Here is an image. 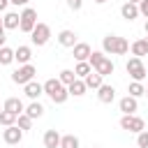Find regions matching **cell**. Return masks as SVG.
I'll return each mask as SVG.
<instances>
[{
  "mask_svg": "<svg viewBox=\"0 0 148 148\" xmlns=\"http://www.w3.org/2000/svg\"><path fill=\"white\" fill-rule=\"evenodd\" d=\"M42 88H44V92L51 97L53 104H65L67 97H69V90H67V86L60 83V79H49V81L42 83Z\"/></svg>",
  "mask_w": 148,
  "mask_h": 148,
  "instance_id": "cell-1",
  "label": "cell"
},
{
  "mask_svg": "<svg viewBox=\"0 0 148 148\" xmlns=\"http://www.w3.org/2000/svg\"><path fill=\"white\" fill-rule=\"evenodd\" d=\"M102 51L111 53V56H125L130 51V42L125 37H118V35H106L102 39Z\"/></svg>",
  "mask_w": 148,
  "mask_h": 148,
  "instance_id": "cell-2",
  "label": "cell"
},
{
  "mask_svg": "<svg viewBox=\"0 0 148 148\" xmlns=\"http://www.w3.org/2000/svg\"><path fill=\"white\" fill-rule=\"evenodd\" d=\"M88 62H90V67H92L97 74H102V76L113 74V62L106 58V53H104V51H92V53H90V58H88Z\"/></svg>",
  "mask_w": 148,
  "mask_h": 148,
  "instance_id": "cell-3",
  "label": "cell"
},
{
  "mask_svg": "<svg viewBox=\"0 0 148 148\" xmlns=\"http://www.w3.org/2000/svg\"><path fill=\"white\" fill-rule=\"evenodd\" d=\"M18 16H21V21H18V30L30 35V32H32V28L37 25V12H35L32 7H25Z\"/></svg>",
  "mask_w": 148,
  "mask_h": 148,
  "instance_id": "cell-4",
  "label": "cell"
},
{
  "mask_svg": "<svg viewBox=\"0 0 148 148\" xmlns=\"http://www.w3.org/2000/svg\"><path fill=\"white\" fill-rule=\"evenodd\" d=\"M125 69H127V74L132 76V81H143V79H146V65H143L141 58H136V56L127 60Z\"/></svg>",
  "mask_w": 148,
  "mask_h": 148,
  "instance_id": "cell-5",
  "label": "cell"
},
{
  "mask_svg": "<svg viewBox=\"0 0 148 148\" xmlns=\"http://www.w3.org/2000/svg\"><path fill=\"white\" fill-rule=\"evenodd\" d=\"M35 74H37L35 65H30V62H28V65H21V67L12 74V81H14V83H18V86H25L28 81H32V79H35Z\"/></svg>",
  "mask_w": 148,
  "mask_h": 148,
  "instance_id": "cell-6",
  "label": "cell"
},
{
  "mask_svg": "<svg viewBox=\"0 0 148 148\" xmlns=\"http://www.w3.org/2000/svg\"><path fill=\"white\" fill-rule=\"evenodd\" d=\"M30 39H32L35 46H44V44L51 39V28H49L46 23H37V25L32 28V32H30Z\"/></svg>",
  "mask_w": 148,
  "mask_h": 148,
  "instance_id": "cell-7",
  "label": "cell"
},
{
  "mask_svg": "<svg viewBox=\"0 0 148 148\" xmlns=\"http://www.w3.org/2000/svg\"><path fill=\"white\" fill-rule=\"evenodd\" d=\"M120 127L127 130V132H134V134H139L141 130H146L143 120H141L139 116H134V113H123V118H120Z\"/></svg>",
  "mask_w": 148,
  "mask_h": 148,
  "instance_id": "cell-8",
  "label": "cell"
},
{
  "mask_svg": "<svg viewBox=\"0 0 148 148\" xmlns=\"http://www.w3.org/2000/svg\"><path fill=\"white\" fill-rule=\"evenodd\" d=\"M2 139H5V143L16 146V143H21V139H23V130H21L18 125H9V127L2 132Z\"/></svg>",
  "mask_w": 148,
  "mask_h": 148,
  "instance_id": "cell-9",
  "label": "cell"
},
{
  "mask_svg": "<svg viewBox=\"0 0 148 148\" xmlns=\"http://www.w3.org/2000/svg\"><path fill=\"white\" fill-rule=\"evenodd\" d=\"M97 97H99V102H102V104H111V102L116 99V88H113V86L102 83V86L97 88Z\"/></svg>",
  "mask_w": 148,
  "mask_h": 148,
  "instance_id": "cell-10",
  "label": "cell"
},
{
  "mask_svg": "<svg viewBox=\"0 0 148 148\" xmlns=\"http://www.w3.org/2000/svg\"><path fill=\"white\" fill-rule=\"evenodd\" d=\"M72 53H74V58H76V62H81V60H88L90 58V46L86 44V42H76L74 46H72Z\"/></svg>",
  "mask_w": 148,
  "mask_h": 148,
  "instance_id": "cell-11",
  "label": "cell"
},
{
  "mask_svg": "<svg viewBox=\"0 0 148 148\" xmlns=\"http://www.w3.org/2000/svg\"><path fill=\"white\" fill-rule=\"evenodd\" d=\"M58 44L72 49V46L76 44V32H74V30H60V32H58Z\"/></svg>",
  "mask_w": 148,
  "mask_h": 148,
  "instance_id": "cell-12",
  "label": "cell"
},
{
  "mask_svg": "<svg viewBox=\"0 0 148 148\" xmlns=\"http://www.w3.org/2000/svg\"><path fill=\"white\" fill-rule=\"evenodd\" d=\"M30 58H32V49H30V46H18V49H14V60H16L18 65H28Z\"/></svg>",
  "mask_w": 148,
  "mask_h": 148,
  "instance_id": "cell-13",
  "label": "cell"
},
{
  "mask_svg": "<svg viewBox=\"0 0 148 148\" xmlns=\"http://www.w3.org/2000/svg\"><path fill=\"white\" fill-rule=\"evenodd\" d=\"M2 109H5V111H12V113H16V116L25 111V106H23V102H21L18 97H7L5 104H2Z\"/></svg>",
  "mask_w": 148,
  "mask_h": 148,
  "instance_id": "cell-14",
  "label": "cell"
},
{
  "mask_svg": "<svg viewBox=\"0 0 148 148\" xmlns=\"http://www.w3.org/2000/svg\"><path fill=\"white\" fill-rule=\"evenodd\" d=\"M120 16H123L125 21H134V18L139 16V5H134V2H125V5L120 7Z\"/></svg>",
  "mask_w": 148,
  "mask_h": 148,
  "instance_id": "cell-15",
  "label": "cell"
},
{
  "mask_svg": "<svg viewBox=\"0 0 148 148\" xmlns=\"http://www.w3.org/2000/svg\"><path fill=\"white\" fill-rule=\"evenodd\" d=\"M23 92H25V97L37 99V97L44 92V88H42V83H37V81H28V83L23 86Z\"/></svg>",
  "mask_w": 148,
  "mask_h": 148,
  "instance_id": "cell-16",
  "label": "cell"
},
{
  "mask_svg": "<svg viewBox=\"0 0 148 148\" xmlns=\"http://www.w3.org/2000/svg\"><path fill=\"white\" fill-rule=\"evenodd\" d=\"M118 106H120V111H123V113H134V111L139 109V102H136V97L127 95V97H123V99L118 102Z\"/></svg>",
  "mask_w": 148,
  "mask_h": 148,
  "instance_id": "cell-17",
  "label": "cell"
},
{
  "mask_svg": "<svg viewBox=\"0 0 148 148\" xmlns=\"http://www.w3.org/2000/svg\"><path fill=\"white\" fill-rule=\"evenodd\" d=\"M18 21H21V16H18L16 12H7V14L2 16V28H5V30H16V28H18Z\"/></svg>",
  "mask_w": 148,
  "mask_h": 148,
  "instance_id": "cell-18",
  "label": "cell"
},
{
  "mask_svg": "<svg viewBox=\"0 0 148 148\" xmlns=\"http://www.w3.org/2000/svg\"><path fill=\"white\" fill-rule=\"evenodd\" d=\"M83 83H86V88L97 90V88L104 83V76H102V74H97V72H90L88 76H83Z\"/></svg>",
  "mask_w": 148,
  "mask_h": 148,
  "instance_id": "cell-19",
  "label": "cell"
},
{
  "mask_svg": "<svg viewBox=\"0 0 148 148\" xmlns=\"http://www.w3.org/2000/svg\"><path fill=\"white\" fill-rule=\"evenodd\" d=\"M44 146L46 148H60V134L56 130H46L44 132Z\"/></svg>",
  "mask_w": 148,
  "mask_h": 148,
  "instance_id": "cell-20",
  "label": "cell"
},
{
  "mask_svg": "<svg viewBox=\"0 0 148 148\" xmlns=\"http://www.w3.org/2000/svg\"><path fill=\"white\" fill-rule=\"evenodd\" d=\"M67 90H69V95H74V97H81V95H86V83H83V79H74L69 86H67Z\"/></svg>",
  "mask_w": 148,
  "mask_h": 148,
  "instance_id": "cell-21",
  "label": "cell"
},
{
  "mask_svg": "<svg viewBox=\"0 0 148 148\" xmlns=\"http://www.w3.org/2000/svg\"><path fill=\"white\" fill-rule=\"evenodd\" d=\"M23 113H28V116L35 120V118H42V113H44V106H42L37 99H32V102L25 106V111H23Z\"/></svg>",
  "mask_w": 148,
  "mask_h": 148,
  "instance_id": "cell-22",
  "label": "cell"
},
{
  "mask_svg": "<svg viewBox=\"0 0 148 148\" xmlns=\"http://www.w3.org/2000/svg\"><path fill=\"white\" fill-rule=\"evenodd\" d=\"M90 72H92V67H90V62H88V60H81V62H76V67H74L76 79H83V76H88Z\"/></svg>",
  "mask_w": 148,
  "mask_h": 148,
  "instance_id": "cell-23",
  "label": "cell"
},
{
  "mask_svg": "<svg viewBox=\"0 0 148 148\" xmlns=\"http://www.w3.org/2000/svg\"><path fill=\"white\" fill-rule=\"evenodd\" d=\"M132 56H136V58H143V56H148V49H146V44H143V39H136V42H132Z\"/></svg>",
  "mask_w": 148,
  "mask_h": 148,
  "instance_id": "cell-24",
  "label": "cell"
},
{
  "mask_svg": "<svg viewBox=\"0 0 148 148\" xmlns=\"http://www.w3.org/2000/svg\"><path fill=\"white\" fill-rule=\"evenodd\" d=\"M14 62V49L0 46V65H12Z\"/></svg>",
  "mask_w": 148,
  "mask_h": 148,
  "instance_id": "cell-25",
  "label": "cell"
},
{
  "mask_svg": "<svg viewBox=\"0 0 148 148\" xmlns=\"http://www.w3.org/2000/svg\"><path fill=\"white\" fill-rule=\"evenodd\" d=\"M127 92H130L132 97H136V99H139L141 95H146V88H143V83H141V81H132V83H130V88H127Z\"/></svg>",
  "mask_w": 148,
  "mask_h": 148,
  "instance_id": "cell-26",
  "label": "cell"
},
{
  "mask_svg": "<svg viewBox=\"0 0 148 148\" xmlns=\"http://www.w3.org/2000/svg\"><path fill=\"white\" fill-rule=\"evenodd\" d=\"M60 148H79V136H74V134L60 136Z\"/></svg>",
  "mask_w": 148,
  "mask_h": 148,
  "instance_id": "cell-27",
  "label": "cell"
},
{
  "mask_svg": "<svg viewBox=\"0 0 148 148\" xmlns=\"http://www.w3.org/2000/svg\"><path fill=\"white\" fill-rule=\"evenodd\" d=\"M0 125H5V127H9V125H16V113H12V111H0Z\"/></svg>",
  "mask_w": 148,
  "mask_h": 148,
  "instance_id": "cell-28",
  "label": "cell"
},
{
  "mask_svg": "<svg viewBox=\"0 0 148 148\" xmlns=\"http://www.w3.org/2000/svg\"><path fill=\"white\" fill-rule=\"evenodd\" d=\"M16 125L25 132V130H30V127H32V118H30L28 113H18V116H16Z\"/></svg>",
  "mask_w": 148,
  "mask_h": 148,
  "instance_id": "cell-29",
  "label": "cell"
},
{
  "mask_svg": "<svg viewBox=\"0 0 148 148\" xmlns=\"http://www.w3.org/2000/svg\"><path fill=\"white\" fill-rule=\"evenodd\" d=\"M58 79H60V83H62V86H69V83L76 79V74H74V69H62V72L58 74Z\"/></svg>",
  "mask_w": 148,
  "mask_h": 148,
  "instance_id": "cell-30",
  "label": "cell"
},
{
  "mask_svg": "<svg viewBox=\"0 0 148 148\" xmlns=\"http://www.w3.org/2000/svg\"><path fill=\"white\" fill-rule=\"evenodd\" d=\"M136 146H139V148H148V132H146V130H141V132L136 134Z\"/></svg>",
  "mask_w": 148,
  "mask_h": 148,
  "instance_id": "cell-31",
  "label": "cell"
},
{
  "mask_svg": "<svg viewBox=\"0 0 148 148\" xmlns=\"http://www.w3.org/2000/svg\"><path fill=\"white\" fill-rule=\"evenodd\" d=\"M67 7H69L72 12H79V9L83 7V0H67Z\"/></svg>",
  "mask_w": 148,
  "mask_h": 148,
  "instance_id": "cell-32",
  "label": "cell"
},
{
  "mask_svg": "<svg viewBox=\"0 0 148 148\" xmlns=\"http://www.w3.org/2000/svg\"><path fill=\"white\" fill-rule=\"evenodd\" d=\"M139 14L148 18V0H141V2H139Z\"/></svg>",
  "mask_w": 148,
  "mask_h": 148,
  "instance_id": "cell-33",
  "label": "cell"
},
{
  "mask_svg": "<svg viewBox=\"0 0 148 148\" xmlns=\"http://www.w3.org/2000/svg\"><path fill=\"white\" fill-rule=\"evenodd\" d=\"M30 0H9V5H16V7H25Z\"/></svg>",
  "mask_w": 148,
  "mask_h": 148,
  "instance_id": "cell-34",
  "label": "cell"
},
{
  "mask_svg": "<svg viewBox=\"0 0 148 148\" xmlns=\"http://www.w3.org/2000/svg\"><path fill=\"white\" fill-rule=\"evenodd\" d=\"M7 42V35H5V28H0V46H5Z\"/></svg>",
  "mask_w": 148,
  "mask_h": 148,
  "instance_id": "cell-35",
  "label": "cell"
},
{
  "mask_svg": "<svg viewBox=\"0 0 148 148\" xmlns=\"http://www.w3.org/2000/svg\"><path fill=\"white\" fill-rule=\"evenodd\" d=\"M9 7V0H0V12H5Z\"/></svg>",
  "mask_w": 148,
  "mask_h": 148,
  "instance_id": "cell-36",
  "label": "cell"
},
{
  "mask_svg": "<svg viewBox=\"0 0 148 148\" xmlns=\"http://www.w3.org/2000/svg\"><path fill=\"white\" fill-rule=\"evenodd\" d=\"M143 44H146V49H148V37H143Z\"/></svg>",
  "mask_w": 148,
  "mask_h": 148,
  "instance_id": "cell-37",
  "label": "cell"
},
{
  "mask_svg": "<svg viewBox=\"0 0 148 148\" xmlns=\"http://www.w3.org/2000/svg\"><path fill=\"white\" fill-rule=\"evenodd\" d=\"M95 2H97V5H104V2H106V0H95Z\"/></svg>",
  "mask_w": 148,
  "mask_h": 148,
  "instance_id": "cell-38",
  "label": "cell"
},
{
  "mask_svg": "<svg viewBox=\"0 0 148 148\" xmlns=\"http://www.w3.org/2000/svg\"><path fill=\"white\" fill-rule=\"evenodd\" d=\"M127 2H134V5H139V2H141V0H127Z\"/></svg>",
  "mask_w": 148,
  "mask_h": 148,
  "instance_id": "cell-39",
  "label": "cell"
},
{
  "mask_svg": "<svg viewBox=\"0 0 148 148\" xmlns=\"http://www.w3.org/2000/svg\"><path fill=\"white\" fill-rule=\"evenodd\" d=\"M143 30H146V35H148V21H146V25H143Z\"/></svg>",
  "mask_w": 148,
  "mask_h": 148,
  "instance_id": "cell-40",
  "label": "cell"
},
{
  "mask_svg": "<svg viewBox=\"0 0 148 148\" xmlns=\"http://www.w3.org/2000/svg\"><path fill=\"white\" fill-rule=\"evenodd\" d=\"M0 28H2V18H0Z\"/></svg>",
  "mask_w": 148,
  "mask_h": 148,
  "instance_id": "cell-41",
  "label": "cell"
},
{
  "mask_svg": "<svg viewBox=\"0 0 148 148\" xmlns=\"http://www.w3.org/2000/svg\"><path fill=\"white\" fill-rule=\"evenodd\" d=\"M146 76H148V67H146Z\"/></svg>",
  "mask_w": 148,
  "mask_h": 148,
  "instance_id": "cell-42",
  "label": "cell"
},
{
  "mask_svg": "<svg viewBox=\"0 0 148 148\" xmlns=\"http://www.w3.org/2000/svg\"><path fill=\"white\" fill-rule=\"evenodd\" d=\"M146 95H148V88H146Z\"/></svg>",
  "mask_w": 148,
  "mask_h": 148,
  "instance_id": "cell-43",
  "label": "cell"
}]
</instances>
